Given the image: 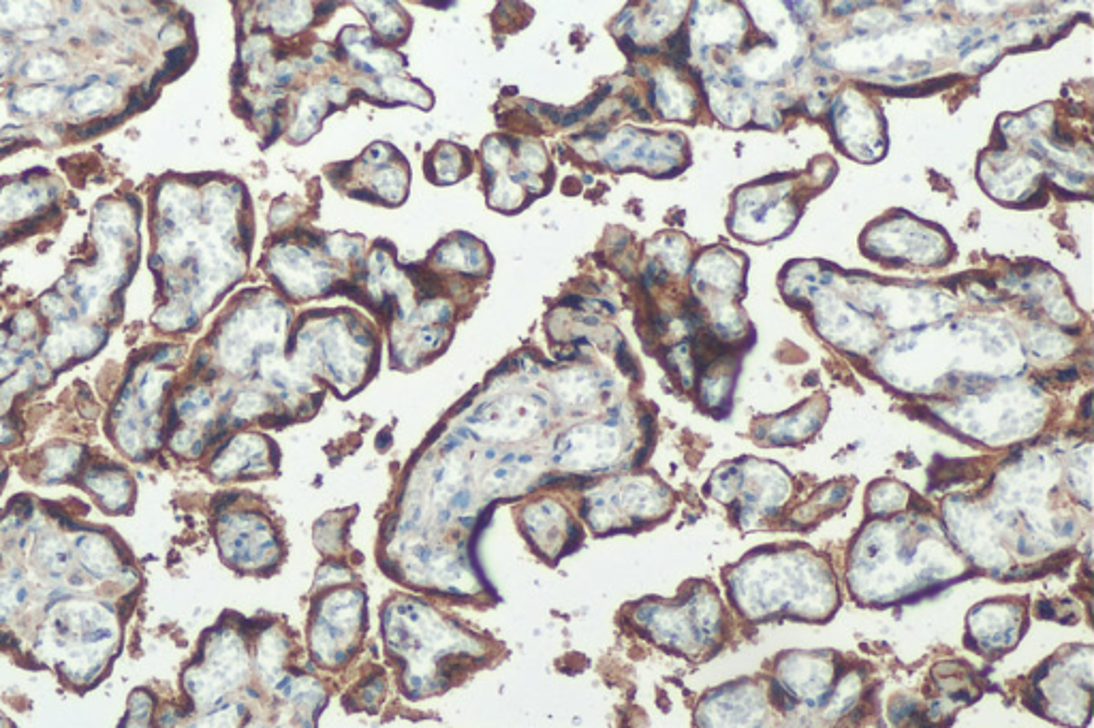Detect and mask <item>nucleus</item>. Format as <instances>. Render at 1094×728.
I'll use <instances>...</instances> for the list:
<instances>
[{"label": "nucleus", "mask_w": 1094, "mask_h": 728, "mask_svg": "<svg viewBox=\"0 0 1094 728\" xmlns=\"http://www.w3.org/2000/svg\"><path fill=\"white\" fill-rule=\"evenodd\" d=\"M193 728H233V714H231V711H225V714H216L208 720H203L201 724H195Z\"/></svg>", "instance_id": "423d86ee"}, {"label": "nucleus", "mask_w": 1094, "mask_h": 728, "mask_svg": "<svg viewBox=\"0 0 1094 728\" xmlns=\"http://www.w3.org/2000/svg\"><path fill=\"white\" fill-rule=\"evenodd\" d=\"M152 701L146 692H137L129 707V716L124 720L122 728H152Z\"/></svg>", "instance_id": "39448f33"}, {"label": "nucleus", "mask_w": 1094, "mask_h": 728, "mask_svg": "<svg viewBox=\"0 0 1094 728\" xmlns=\"http://www.w3.org/2000/svg\"><path fill=\"white\" fill-rule=\"evenodd\" d=\"M246 667L244 647L236 635H223L212 643V650L206 656L201 669H193L186 677L195 701L212 703L229 686L236 682Z\"/></svg>", "instance_id": "f03ea898"}, {"label": "nucleus", "mask_w": 1094, "mask_h": 728, "mask_svg": "<svg viewBox=\"0 0 1094 728\" xmlns=\"http://www.w3.org/2000/svg\"><path fill=\"white\" fill-rule=\"evenodd\" d=\"M1073 378H1077V370L1058 372V381H1073Z\"/></svg>", "instance_id": "0eeeda50"}, {"label": "nucleus", "mask_w": 1094, "mask_h": 728, "mask_svg": "<svg viewBox=\"0 0 1094 728\" xmlns=\"http://www.w3.org/2000/svg\"><path fill=\"white\" fill-rule=\"evenodd\" d=\"M1039 613H1041L1043 617H1054V609H1052L1050 603H1041V605H1039Z\"/></svg>", "instance_id": "6e6552de"}, {"label": "nucleus", "mask_w": 1094, "mask_h": 728, "mask_svg": "<svg viewBox=\"0 0 1094 728\" xmlns=\"http://www.w3.org/2000/svg\"><path fill=\"white\" fill-rule=\"evenodd\" d=\"M221 549L229 564L259 568L276 556V538L270 526L255 515H236L221 528Z\"/></svg>", "instance_id": "7ed1b4c3"}, {"label": "nucleus", "mask_w": 1094, "mask_h": 728, "mask_svg": "<svg viewBox=\"0 0 1094 728\" xmlns=\"http://www.w3.org/2000/svg\"><path fill=\"white\" fill-rule=\"evenodd\" d=\"M317 613L312 624V647L315 654L334 662L362 626L364 596L357 590H336L323 600Z\"/></svg>", "instance_id": "f257e3e1"}, {"label": "nucleus", "mask_w": 1094, "mask_h": 728, "mask_svg": "<svg viewBox=\"0 0 1094 728\" xmlns=\"http://www.w3.org/2000/svg\"><path fill=\"white\" fill-rule=\"evenodd\" d=\"M524 521L530 536L537 538V545L543 549L556 547L560 543L562 534H565V511L552 502H541V504L530 506Z\"/></svg>", "instance_id": "20e7f679"}]
</instances>
